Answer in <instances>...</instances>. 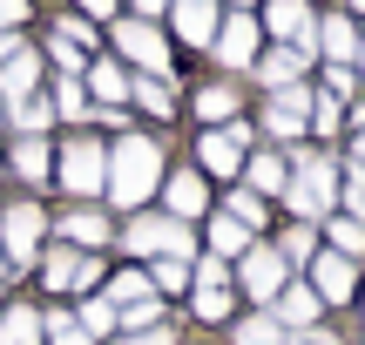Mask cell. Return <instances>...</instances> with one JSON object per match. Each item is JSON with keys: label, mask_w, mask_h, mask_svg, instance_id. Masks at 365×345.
<instances>
[{"label": "cell", "mask_w": 365, "mask_h": 345, "mask_svg": "<svg viewBox=\"0 0 365 345\" xmlns=\"http://www.w3.org/2000/svg\"><path fill=\"white\" fill-rule=\"evenodd\" d=\"M284 345H339V339H331V332H318V325H304V332H291Z\"/></svg>", "instance_id": "45"}, {"label": "cell", "mask_w": 365, "mask_h": 345, "mask_svg": "<svg viewBox=\"0 0 365 345\" xmlns=\"http://www.w3.org/2000/svg\"><path fill=\"white\" fill-rule=\"evenodd\" d=\"M135 298H149V278L143 271H122V278L108 284V305H135Z\"/></svg>", "instance_id": "37"}, {"label": "cell", "mask_w": 365, "mask_h": 345, "mask_svg": "<svg viewBox=\"0 0 365 345\" xmlns=\"http://www.w3.org/2000/svg\"><path fill=\"white\" fill-rule=\"evenodd\" d=\"M277 311H284V319L304 332V325L318 319V292H312V284H284V292H277Z\"/></svg>", "instance_id": "22"}, {"label": "cell", "mask_w": 365, "mask_h": 345, "mask_svg": "<svg viewBox=\"0 0 365 345\" xmlns=\"http://www.w3.org/2000/svg\"><path fill=\"white\" fill-rule=\"evenodd\" d=\"M115 54H129L143 75H170V48H163L156 21H115Z\"/></svg>", "instance_id": "6"}, {"label": "cell", "mask_w": 365, "mask_h": 345, "mask_svg": "<svg viewBox=\"0 0 365 345\" xmlns=\"http://www.w3.org/2000/svg\"><path fill=\"white\" fill-rule=\"evenodd\" d=\"M54 115H68V122L95 115V108H88V88H81V81H61V88H54Z\"/></svg>", "instance_id": "29"}, {"label": "cell", "mask_w": 365, "mask_h": 345, "mask_svg": "<svg viewBox=\"0 0 365 345\" xmlns=\"http://www.w3.org/2000/svg\"><path fill=\"white\" fill-rule=\"evenodd\" d=\"M34 81H41V61H34V48H14L7 61H0V102H27L34 95Z\"/></svg>", "instance_id": "13"}, {"label": "cell", "mask_w": 365, "mask_h": 345, "mask_svg": "<svg viewBox=\"0 0 365 345\" xmlns=\"http://www.w3.org/2000/svg\"><path fill=\"white\" fill-rule=\"evenodd\" d=\"M312 292H318V298H331V305H345V298L359 292V278H352V257H339V251L312 257Z\"/></svg>", "instance_id": "12"}, {"label": "cell", "mask_w": 365, "mask_h": 345, "mask_svg": "<svg viewBox=\"0 0 365 345\" xmlns=\"http://www.w3.org/2000/svg\"><path fill=\"white\" fill-rule=\"evenodd\" d=\"M359 75H365V41H359Z\"/></svg>", "instance_id": "51"}, {"label": "cell", "mask_w": 365, "mask_h": 345, "mask_svg": "<svg viewBox=\"0 0 365 345\" xmlns=\"http://www.w3.org/2000/svg\"><path fill=\"white\" fill-rule=\"evenodd\" d=\"M14 170H21L27 183H48V170H54L48 143H41V135H21V143H14Z\"/></svg>", "instance_id": "21"}, {"label": "cell", "mask_w": 365, "mask_h": 345, "mask_svg": "<svg viewBox=\"0 0 365 345\" xmlns=\"http://www.w3.org/2000/svg\"><path fill=\"white\" fill-rule=\"evenodd\" d=\"M129 95L149 108V115H176V95H170V81H163V75H143V81H129Z\"/></svg>", "instance_id": "23"}, {"label": "cell", "mask_w": 365, "mask_h": 345, "mask_svg": "<svg viewBox=\"0 0 365 345\" xmlns=\"http://www.w3.org/2000/svg\"><path fill=\"white\" fill-rule=\"evenodd\" d=\"M108 7H115V0H75V14H88V21H102Z\"/></svg>", "instance_id": "48"}, {"label": "cell", "mask_w": 365, "mask_h": 345, "mask_svg": "<svg viewBox=\"0 0 365 345\" xmlns=\"http://www.w3.org/2000/svg\"><path fill=\"white\" fill-rule=\"evenodd\" d=\"M149 278H156V292H182V284H190V264H182V257H163Z\"/></svg>", "instance_id": "39"}, {"label": "cell", "mask_w": 365, "mask_h": 345, "mask_svg": "<svg viewBox=\"0 0 365 345\" xmlns=\"http://www.w3.org/2000/svg\"><path fill=\"white\" fill-rule=\"evenodd\" d=\"M122 244H129L135 257H182V264H190V230H182L176 217H135V224L122 230Z\"/></svg>", "instance_id": "3"}, {"label": "cell", "mask_w": 365, "mask_h": 345, "mask_svg": "<svg viewBox=\"0 0 365 345\" xmlns=\"http://www.w3.org/2000/svg\"><path fill=\"white\" fill-rule=\"evenodd\" d=\"M244 170H250V190H284V176H291V163L284 156H244Z\"/></svg>", "instance_id": "24"}, {"label": "cell", "mask_w": 365, "mask_h": 345, "mask_svg": "<svg viewBox=\"0 0 365 345\" xmlns=\"http://www.w3.org/2000/svg\"><path fill=\"white\" fill-rule=\"evenodd\" d=\"M190 278H196V284H230V271H223V257H203Z\"/></svg>", "instance_id": "43"}, {"label": "cell", "mask_w": 365, "mask_h": 345, "mask_svg": "<svg viewBox=\"0 0 365 345\" xmlns=\"http://www.w3.org/2000/svg\"><path fill=\"white\" fill-rule=\"evenodd\" d=\"M345 210H352V224H365V183L359 176H345Z\"/></svg>", "instance_id": "44"}, {"label": "cell", "mask_w": 365, "mask_h": 345, "mask_svg": "<svg viewBox=\"0 0 365 345\" xmlns=\"http://www.w3.org/2000/svg\"><path fill=\"white\" fill-rule=\"evenodd\" d=\"M0 345H41V311L7 305V311H0Z\"/></svg>", "instance_id": "20"}, {"label": "cell", "mask_w": 365, "mask_h": 345, "mask_svg": "<svg viewBox=\"0 0 365 345\" xmlns=\"http://www.w3.org/2000/svg\"><path fill=\"white\" fill-rule=\"evenodd\" d=\"M237 345H284V325L277 319H244L237 325Z\"/></svg>", "instance_id": "31"}, {"label": "cell", "mask_w": 365, "mask_h": 345, "mask_svg": "<svg viewBox=\"0 0 365 345\" xmlns=\"http://www.w3.org/2000/svg\"><path fill=\"white\" fill-rule=\"evenodd\" d=\"M41 230H48V217H41L34 203L0 210V257H7V264H27V257L41 251Z\"/></svg>", "instance_id": "5"}, {"label": "cell", "mask_w": 365, "mask_h": 345, "mask_svg": "<svg viewBox=\"0 0 365 345\" xmlns=\"http://www.w3.org/2000/svg\"><path fill=\"white\" fill-rule=\"evenodd\" d=\"M176 14V34L196 41V48H210V34H217V0H170Z\"/></svg>", "instance_id": "15"}, {"label": "cell", "mask_w": 365, "mask_h": 345, "mask_svg": "<svg viewBox=\"0 0 365 345\" xmlns=\"http://www.w3.org/2000/svg\"><path fill=\"white\" fill-rule=\"evenodd\" d=\"M352 7H359V14H365V0H352Z\"/></svg>", "instance_id": "56"}, {"label": "cell", "mask_w": 365, "mask_h": 345, "mask_svg": "<svg viewBox=\"0 0 365 345\" xmlns=\"http://www.w3.org/2000/svg\"><path fill=\"white\" fill-rule=\"evenodd\" d=\"M339 115H345V108L325 95V102H312V122H304V129H318V135H339Z\"/></svg>", "instance_id": "40"}, {"label": "cell", "mask_w": 365, "mask_h": 345, "mask_svg": "<svg viewBox=\"0 0 365 345\" xmlns=\"http://www.w3.org/2000/svg\"><path fill=\"white\" fill-rule=\"evenodd\" d=\"M210 244H217V257H244L250 251V230L237 224V217H217V224H210Z\"/></svg>", "instance_id": "25"}, {"label": "cell", "mask_w": 365, "mask_h": 345, "mask_svg": "<svg viewBox=\"0 0 365 345\" xmlns=\"http://www.w3.org/2000/svg\"><path fill=\"white\" fill-rule=\"evenodd\" d=\"M88 95H95L102 108H115L122 95H129V75H122V61H95V68H88Z\"/></svg>", "instance_id": "19"}, {"label": "cell", "mask_w": 365, "mask_h": 345, "mask_svg": "<svg viewBox=\"0 0 365 345\" xmlns=\"http://www.w3.org/2000/svg\"><path fill=\"white\" fill-rule=\"evenodd\" d=\"M75 325H81V332H88V339H102V332H122V325H115V305H108V298H88Z\"/></svg>", "instance_id": "28"}, {"label": "cell", "mask_w": 365, "mask_h": 345, "mask_svg": "<svg viewBox=\"0 0 365 345\" xmlns=\"http://www.w3.org/2000/svg\"><path fill=\"white\" fill-rule=\"evenodd\" d=\"M61 230H68L75 244H102V237H108V217H102V210H75V217H61Z\"/></svg>", "instance_id": "27"}, {"label": "cell", "mask_w": 365, "mask_h": 345, "mask_svg": "<svg viewBox=\"0 0 365 345\" xmlns=\"http://www.w3.org/2000/svg\"><path fill=\"white\" fill-rule=\"evenodd\" d=\"M7 115L21 122V135H41V129H48V122H54V102H41V95H27V102H14Z\"/></svg>", "instance_id": "26"}, {"label": "cell", "mask_w": 365, "mask_h": 345, "mask_svg": "<svg viewBox=\"0 0 365 345\" xmlns=\"http://www.w3.org/2000/svg\"><path fill=\"white\" fill-rule=\"evenodd\" d=\"M304 122H312V95L291 81V88H271V108H264V129L271 135H298Z\"/></svg>", "instance_id": "11"}, {"label": "cell", "mask_w": 365, "mask_h": 345, "mask_svg": "<svg viewBox=\"0 0 365 345\" xmlns=\"http://www.w3.org/2000/svg\"><path fill=\"white\" fill-rule=\"evenodd\" d=\"M331 251H339V257H359V251H365V224H352V217H331Z\"/></svg>", "instance_id": "30"}, {"label": "cell", "mask_w": 365, "mask_h": 345, "mask_svg": "<svg viewBox=\"0 0 365 345\" xmlns=\"http://www.w3.org/2000/svg\"><path fill=\"white\" fill-rule=\"evenodd\" d=\"M21 14H27V0H0V34H7V27L21 21Z\"/></svg>", "instance_id": "46"}, {"label": "cell", "mask_w": 365, "mask_h": 345, "mask_svg": "<svg viewBox=\"0 0 365 345\" xmlns=\"http://www.w3.org/2000/svg\"><path fill=\"white\" fill-rule=\"evenodd\" d=\"M41 325H48V345H95L75 319H68V311H54V319H41Z\"/></svg>", "instance_id": "36"}, {"label": "cell", "mask_w": 365, "mask_h": 345, "mask_svg": "<svg viewBox=\"0 0 365 345\" xmlns=\"http://www.w3.org/2000/svg\"><path fill=\"white\" fill-rule=\"evenodd\" d=\"M244 143H250V129L230 115V129H210L203 135V170L210 176H237V170H244Z\"/></svg>", "instance_id": "9"}, {"label": "cell", "mask_w": 365, "mask_h": 345, "mask_svg": "<svg viewBox=\"0 0 365 345\" xmlns=\"http://www.w3.org/2000/svg\"><path fill=\"white\" fill-rule=\"evenodd\" d=\"M54 41H68V48H88V41H95V21H88V14H61V21H54Z\"/></svg>", "instance_id": "33"}, {"label": "cell", "mask_w": 365, "mask_h": 345, "mask_svg": "<svg viewBox=\"0 0 365 345\" xmlns=\"http://www.w3.org/2000/svg\"><path fill=\"white\" fill-rule=\"evenodd\" d=\"M244 292L250 298H277V292H284V257L250 244V251H244Z\"/></svg>", "instance_id": "14"}, {"label": "cell", "mask_w": 365, "mask_h": 345, "mask_svg": "<svg viewBox=\"0 0 365 345\" xmlns=\"http://www.w3.org/2000/svg\"><path fill=\"white\" fill-rule=\"evenodd\" d=\"M135 345H176L170 332H143V339H135Z\"/></svg>", "instance_id": "49"}, {"label": "cell", "mask_w": 365, "mask_h": 345, "mask_svg": "<svg viewBox=\"0 0 365 345\" xmlns=\"http://www.w3.org/2000/svg\"><path fill=\"white\" fill-rule=\"evenodd\" d=\"M0 122H7V102H0Z\"/></svg>", "instance_id": "53"}, {"label": "cell", "mask_w": 365, "mask_h": 345, "mask_svg": "<svg viewBox=\"0 0 365 345\" xmlns=\"http://www.w3.org/2000/svg\"><path fill=\"white\" fill-rule=\"evenodd\" d=\"M359 156H365V135H359Z\"/></svg>", "instance_id": "55"}, {"label": "cell", "mask_w": 365, "mask_h": 345, "mask_svg": "<svg viewBox=\"0 0 365 345\" xmlns=\"http://www.w3.org/2000/svg\"><path fill=\"white\" fill-rule=\"evenodd\" d=\"M230 108H237V95H230V88H203V95H196V115H203V122H223Z\"/></svg>", "instance_id": "38"}, {"label": "cell", "mask_w": 365, "mask_h": 345, "mask_svg": "<svg viewBox=\"0 0 365 345\" xmlns=\"http://www.w3.org/2000/svg\"><path fill=\"white\" fill-rule=\"evenodd\" d=\"M54 163H61V183L75 190V197H95V190H102V176H108V149L88 143V135H75Z\"/></svg>", "instance_id": "4"}, {"label": "cell", "mask_w": 365, "mask_h": 345, "mask_svg": "<svg viewBox=\"0 0 365 345\" xmlns=\"http://www.w3.org/2000/svg\"><path fill=\"white\" fill-rule=\"evenodd\" d=\"M223 311H230V284H196V319L217 325Z\"/></svg>", "instance_id": "32"}, {"label": "cell", "mask_w": 365, "mask_h": 345, "mask_svg": "<svg viewBox=\"0 0 365 345\" xmlns=\"http://www.w3.org/2000/svg\"><path fill=\"white\" fill-rule=\"evenodd\" d=\"M277 257H284V264H304V257H312V230H291V237H284V251H277Z\"/></svg>", "instance_id": "42"}, {"label": "cell", "mask_w": 365, "mask_h": 345, "mask_svg": "<svg viewBox=\"0 0 365 345\" xmlns=\"http://www.w3.org/2000/svg\"><path fill=\"white\" fill-rule=\"evenodd\" d=\"M257 75H264V88H291V81L304 75V48H277V54H264Z\"/></svg>", "instance_id": "18"}, {"label": "cell", "mask_w": 365, "mask_h": 345, "mask_svg": "<svg viewBox=\"0 0 365 345\" xmlns=\"http://www.w3.org/2000/svg\"><path fill=\"white\" fill-rule=\"evenodd\" d=\"M14 48H21V34H0V61H7V54H14Z\"/></svg>", "instance_id": "50"}, {"label": "cell", "mask_w": 365, "mask_h": 345, "mask_svg": "<svg viewBox=\"0 0 365 345\" xmlns=\"http://www.w3.org/2000/svg\"><path fill=\"white\" fill-rule=\"evenodd\" d=\"M230 7H250V0H230Z\"/></svg>", "instance_id": "54"}, {"label": "cell", "mask_w": 365, "mask_h": 345, "mask_svg": "<svg viewBox=\"0 0 365 345\" xmlns=\"http://www.w3.org/2000/svg\"><path fill=\"white\" fill-rule=\"evenodd\" d=\"M210 48H217L223 68H250L257 61V21H250V14H230V21L210 34Z\"/></svg>", "instance_id": "8"}, {"label": "cell", "mask_w": 365, "mask_h": 345, "mask_svg": "<svg viewBox=\"0 0 365 345\" xmlns=\"http://www.w3.org/2000/svg\"><path fill=\"white\" fill-rule=\"evenodd\" d=\"M41 278H48L54 292H88V284L102 278V264H95V257H81V251H68V244H61V251H48V257H41Z\"/></svg>", "instance_id": "7"}, {"label": "cell", "mask_w": 365, "mask_h": 345, "mask_svg": "<svg viewBox=\"0 0 365 345\" xmlns=\"http://www.w3.org/2000/svg\"><path fill=\"white\" fill-rule=\"evenodd\" d=\"M352 88H359V75H352V68H339V61H331V75H325V95H331V102H345Z\"/></svg>", "instance_id": "41"}, {"label": "cell", "mask_w": 365, "mask_h": 345, "mask_svg": "<svg viewBox=\"0 0 365 345\" xmlns=\"http://www.w3.org/2000/svg\"><path fill=\"white\" fill-rule=\"evenodd\" d=\"M0 278H7V257H0Z\"/></svg>", "instance_id": "52"}, {"label": "cell", "mask_w": 365, "mask_h": 345, "mask_svg": "<svg viewBox=\"0 0 365 345\" xmlns=\"http://www.w3.org/2000/svg\"><path fill=\"white\" fill-rule=\"evenodd\" d=\"M156 183H163V149L149 143V135H122V143H115V156H108L102 190L122 203V210H135V203H143Z\"/></svg>", "instance_id": "1"}, {"label": "cell", "mask_w": 365, "mask_h": 345, "mask_svg": "<svg viewBox=\"0 0 365 345\" xmlns=\"http://www.w3.org/2000/svg\"><path fill=\"white\" fill-rule=\"evenodd\" d=\"M170 217H176V224H182V217H203V176H196V170L170 176Z\"/></svg>", "instance_id": "17"}, {"label": "cell", "mask_w": 365, "mask_h": 345, "mask_svg": "<svg viewBox=\"0 0 365 345\" xmlns=\"http://www.w3.org/2000/svg\"><path fill=\"white\" fill-rule=\"evenodd\" d=\"M318 48H325V54H331L339 68H352V54H359V27L345 21V14H331V21L318 27Z\"/></svg>", "instance_id": "16"}, {"label": "cell", "mask_w": 365, "mask_h": 345, "mask_svg": "<svg viewBox=\"0 0 365 345\" xmlns=\"http://www.w3.org/2000/svg\"><path fill=\"white\" fill-rule=\"evenodd\" d=\"M122 345H135V339H122Z\"/></svg>", "instance_id": "57"}, {"label": "cell", "mask_w": 365, "mask_h": 345, "mask_svg": "<svg viewBox=\"0 0 365 345\" xmlns=\"http://www.w3.org/2000/svg\"><path fill=\"white\" fill-rule=\"evenodd\" d=\"M271 34L284 41V48H304V54L318 48V21H312L304 0H271Z\"/></svg>", "instance_id": "10"}, {"label": "cell", "mask_w": 365, "mask_h": 345, "mask_svg": "<svg viewBox=\"0 0 365 345\" xmlns=\"http://www.w3.org/2000/svg\"><path fill=\"white\" fill-rule=\"evenodd\" d=\"M156 14H170V0H135V21H156Z\"/></svg>", "instance_id": "47"}, {"label": "cell", "mask_w": 365, "mask_h": 345, "mask_svg": "<svg viewBox=\"0 0 365 345\" xmlns=\"http://www.w3.org/2000/svg\"><path fill=\"white\" fill-rule=\"evenodd\" d=\"M223 217H237L244 230H257V224H264V197H257V190H237V197H230V210H223Z\"/></svg>", "instance_id": "35"}, {"label": "cell", "mask_w": 365, "mask_h": 345, "mask_svg": "<svg viewBox=\"0 0 365 345\" xmlns=\"http://www.w3.org/2000/svg\"><path fill=\"white\" fill-rule=\"evenodd\" d=\"M115 325H129V332H156V298H135V305H115Z\"/></svg>", "instance_id": "34"}, {"label": "cell", "mask_w": 365, "mask_h": 345, "mask_svg": "<svg viewBox=\"0 0 365 345\" xmlns=\"http://www.w3.org/2000/svg\"><path fill=\"white\" fill-rule=\"evenodd\" d=\"M331 197H339V163H325V156H298V163H291L284 203H291L298 217H325Z\"/></svg>", "instance_id": "2"}]
</instances>
